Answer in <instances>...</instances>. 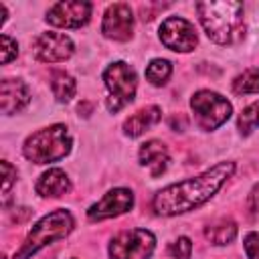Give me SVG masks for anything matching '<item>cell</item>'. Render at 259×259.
<instances>
[{
	"mask_svg": "<svg viewBox=\"0 0 259 259\" xmlns=\"http://www.w3.org/2000/svg\"><path fill=\"white\" fill-rule=\"evenodd\" d=\"M204 237L212 243V245H229L231 241H235L237 237V223L233 219H217L212 223L206 225L204 229Z\"/></svg>",
	"mask_w": 259,
	"mask_h": 259,
	"instance_id": "cell-17",
	"label": "cell"
},
{
	"mask_svg": "<svg viewBox=\"0 0 259 259\" xmlns=\"http://www.w3.org/2000/svg\"><path fill=\"white\" fill-rule=\"evenodd\" d=\"M160 119H162V109L158 105H146L123 121V132L130 138H138L150 127H154Z\"/></svg>",
	"mask_w": 259,
	"mask_h": 259,
	"instance_id": "cell-16",
	"label": "cell"
},
{
	"mask_svg": "<svg viewBox=\"0 0 259 259\" xmlns=\"http://www.w3.org/2000/svg\"><path fill=\"white\" fill-rule=\"evenodd\" d=\"M132 206H134V192L130 188H111L103 194L101 200H97L95 204L89 206L87 219L93 223L113 219V217H119V214L132 210Z\"/></svg>",
	"mask_w": 259,
	"mask_h": 259,
	"instance_id": "cell-11",
	"label": "cell"
},
{
	"mask_svg": "<svg viewBox=\"0 0 259 259\" xmlns=\"http://www.w3.org/2000/svg\"><path fill=\"white\" fill-rule=\"evenodd\" d=\"M235 174V162H219L198 176L168 184L152 198V208L158 217L184 214L204 202H208L219 188Z\"/></svg>",
	"mask_w": 259,
	"mask_h": 259,
	"instance_id": "cell-1",
	"label": "cell"
},
{
	"mask_svg": "<svg viewBox=\"0 0 259 259\" xmlns=\"http://www.w3.org/2000/svg\"><path fill=\"white\" fill-rule=\"evenodd\" d=\"M0 166H2V196H4V202H6L8 196H10V188L16 182V168L10 166V162H6V160H2Z\"/></svg>",
	"mask_w": 259,
	"mask_h": 259,
	"instance_id": "cell-24",
	"label": "cell"
},
{
	"mask_svg": "<svg viewBox=\"0 0 259 259\" xmlns=\"http://www.w3.org/2000/svg\"><path fill=\"white\" fill-rule=\"evenodd\" d=\"M103 83L107 87L105 107L111 113H117L125 105H130L138 91V75L134 67L125 61H115L103 71Z\"/></svg>",
	"mask_w": 259,
	"mask_h": 259,
	"instance_id": "cell-5",
	"label": "cell"
},
{
	"mask_svg": "<svg viewBox=\"0 0 259 259\" xmlns=\"http://www.w3.org/2000/svg\"><path fill=\"white\" fill-rule=\"evenodd\" d=\"M45 18L57 28H81L91 18V4L83 0H63L53 4Z\"/></svg>",
	"mask_w": 259,
	"mask_h": 259,
	"instance_id": "cell-10",
	"label": "cell"
},
{
	"mask_svg": "<svg viewBox=\"0 0 259 259\" xmlns=\"http://www.w3.org/2000/svg\"><path fill=\"white\" fill-rule=\"evenodd\" d=\"M206 36L217 45H235L245 36V8L235 0H206L196 4Z\"/></svg>",
	"mask_w": 259,
	"mask_h": 259,
	"instance_id": "cell-2",
	"label": "cell"
},
{
	"mask_svg": "<svg viewBox=\"0 0 259 259\" xmlns=\"http://www.w3.org/2000/svg\"><path fill=\"white\" fill-rule=\"evenodd\" d=\"M101 32L109 40H117V42L130 40L134 36V12L130 4L125 2L109 4L103 12Z\"/></svg>",
	"mask_w": 259,
	"mask_h": 259,
	"instance_id": "cell-9",
	"label": "cell"
},
{
	"mask_svg": "<svg viewBox=\"0 0 259 259\" xmlns=\"http://www.w3.org/2000/svg\"><path fill=\"white\" fill-rule=\"evenodd\" d=\"M51 91L59 103H69L77 93V83L69 73L53 71L51 73Z\"/></svg>",
	"mask_w": 259,
	"mask_h": 259,
	"instance_id": "cell-18",
	"label": "cell"
},
{
	"mask_svg": "<svg viewBox=\"0 0 259 259\" xmlns=\"http://www.w3.org/2000/svg\"><path fill=\"white\" fill-rule=\"evenodd\" d=\"M243 247H245V253L249 259H259V233H255V231L247 233L243 239Z\"/></svg>",
	"mask_w": 259,
	"mask_h": 259,
	"instance_id": "cell-25",
	"label": "cell"
},
{
	"mask_svg": "<svg viewBox=\"0 0 259 259\" xmlns=\"http://www.w3.org/2000/svg\"><path fill=\"white\" fill-rule=\"evenodd\" d=\"M73 146V138L63 123H55L30 134L22 144V154L34 164H51L63 160Z\"/></svg>",
	"mask_w": 259,
	"mask_h": 259,
	"instance_id": "cell-3",
	"label": "cell"
},
{
	"mask_svg": "<svg viewBox=\"0 0 259 259\" xmlns=\"http://www.w3.org/2000/svg\"><path fill=\"white\" fill-rule=\"evenodd\" d=\"M190 109L194 113V123L204 132H212L221 127L233 113L231 101L210 89L196 91L190 97Z\"/></svg>",
	"mask_w": 259,
	"mask_h": 259,
	"instance_id": "cell-6",
	"label": "cell"
},
{
	"mask_svg": "<svg viewBox=\"0 0 259 259\" xmlns=\"http://www.w3.org/2000/svg\"><path fill=\"white\" fill-rule=\"evenodd\" d=\"M138 160H140V166L150 170L152 178H158L160 174L166 172V168L170 164V152H168L166 144H162L160 140H148L140 146Z\"/></svg>",
	"mask_w": 259,
	"mask_h": 259,
	"instance_id": "cell-14",
	"label": "cell"
},
{
	"mask_svg": "<svg viewBox=\"0 0 259 259\" xmlns=\"http://www.w3.org/2000/svg\"><path fill=\"white\" fill-rule=\"evenodd\" d=\"M75 227V219L67 208H57L49 214H45L26 235L22 247L14 255V259H30L34 253H38L42 247L65 239Z\"/></svg>",
	"mask_w": 259,
	"mask_h": 259,
	"instance_id": "cell-4",
	"label": "cell"
},
{
	"mask_svg": "<svg viewBox=\"0 0 259 259\" xmlns=\"http://www.w3.org/2000/svg\"><path fill=\"white\" fill-rule=\"evenodd\" d=\"M32 51L42 63H63L75 53V45L63 32H42L36 36Z\"/></svg>",
	"mask_w": 259,
	"mask_h": 259,
	"instance_id": "cell-12",
	"label": "cell"
},
{
	"mask_svg": "<svg viewBox=\"0 0 259 259\" xmlns=\"http://www.w3.org/2000/svg\"><path fill=\"white\" fill-rule=\"evenodd\" d=\"M158 34L162 45L176 53H190L198 45V34L194 24L182 16H168L160 24Z\"/></svg>",
	"mask_w": 259,
	"mask_h": 259,
	"instance_id": "cell-8",
	"label": "cell"
},
{
	"mask_svg": "<svg viewBox=\"0 0 259 259\" xmlns=\"http://www.w3.org/2000/svg\"><path fill=\"white\" fill-rule=\"evenodd\" d=\"M34 190L42 198H57V196H63L65 192L71 190V180H69L65 170L49 168L47 172H42L38 176V180L34 184Z\"/></svg>",
	"mask_w": 259,
	"mask_h": 259,
	"instance_id": "cell-15",
	"label": "cell"
},
{
	"mask_svg": "<svg viewBox=\"0 0 259 259\" xmlns=\"http://www.w3.org/2000/svg\"><path fill=\"white\" fill-rule=\"evenodd\" d=\"M247 208L251 210V214H259V184L251 188L249 198H247Z\"/></svg>",
	"mask_w": 259,
	"mask_h": 259,
	"instance_id": "cell-26",
	"label": "cell"
},
{
	"mask_svg": "<svg viewBox=\"0 0 259 259\" xmlns=\"http://www.w3.org/2000/svg\"><path fill=\"white\" fill-rule=\"evenodd\" d=\"M16 55H18V42L14 38H10L8 34H2L0 36V59H2V65H8Z\"/></svg>",
	"mask_w": 259,
	"mask_h": 259,
	"instance_id": "cell-23",
	"label": "cell"
},
{
	"mask_svg": "<svg viewBox=\"0 0 259 259\" xmlns=\"http://www.w3.org/2000/svg\"><path fill=\"white\" fill-rule=\"evenodd\" d=\"M170 75H172V63L166 59H152L146 67V79L156 87L166 85Z\"/></svg>",
	"mask_w": 259,
	"mask_h": 259,
	"instance_id": "cell-19",
	"label": "cell"
},
{
	"mask_svg": "<svg viewBox=\"0 0 259 259\" xmlns=\"http://www.w3.org/2000/svg\"><path fill=\"white\" fill-rule=\"evenodd\" d=\"M168 253H170V257H174V259H188L190 253H192V243H190V239H188V237H178V239H174V241L170 243V247H168Z\"/></svg>",
	"mask_w": 259,
	"mask_h": 259,
	"instance_id": "cell-22",
	"label": "cell"
},
{
	"mask_svg": "<svg viewBox=\"0 0 259 259\" xmlns=\"http://www.w3.org/2000/svg\"><path fill=\"white\" fill-rule=\"evenodd\" d=\"M259 127V101L249 103L237 117V130L241 136H249Z\"/></svg>",
	"mask_w": 259,
	"mask_h": 259,
	"instance_id": "cell-21",
	"label": "cell"
},
{
	"mask_svg": "<svg viewBox=\"0 0 259 259\" xmlns=\"http://www.w3.org/2000/svg\"><path fill=\"white\" fill-rule=\"evenodd\" d=\"M30 101V91L22 79H2L0 83V107L4 115H12L24 109Z\"/></svg>",
	"mask_w": 259,
	"mask_h": 259,
	"instance_id": "cell-13",
	"label": "cell"
},
{
	"mask_svg": "<svg viewBox=\"0 0 259 259\" xmlns=\"http://www.w3.org/2000/svg\"><path fill=\"white\" fill-rule=\"evenodd\" d=\"M233 91L237 95H249V93H259V69H247L241 75L235 77L233 81Z\"/></svg>",
	"mask_w": 259,
	"mask_h": 259,
	"instance_id": "cell-20",
	"label": "cell"
},
{
	"mask_svg": "<svg viewBox=\"0 0 259 259\" xmlns=\"http://www.w3.org/2000/svg\"><path fill=\"white\" fill-rule=\"evenodd\" d=\"M156 249V237L148 229H130L109 241L111 259H150Z\"/></svg>",
	"mask_w": 259,
	"mask_h": 259,
	"instance_id": "cell-7",
	"label": "cell"
}]
</instances>
